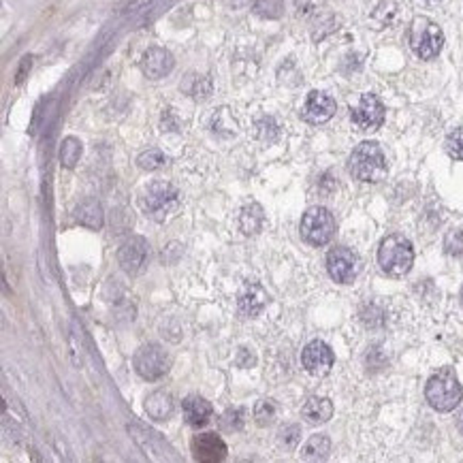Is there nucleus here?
<instances>
[{"mask_svg":"<svg viewBox=\"0 0 463 463\" xmlns=\"http://www.w3.org/2000/svg\"><path fill=\"white\" fill-rule=\"evenodd\" d=\"M444 34L429 17H414L410 26V48L420 60H432L442 52Z\"/></svg>","mask_w":463,"mask_h":463,"instance_id":"39448f33","label":"nucleus"},{"mask_svg":"<svg viewBox=\"0 0 463 463\" xmlns=\"http://www.w3.org/2000/svg\"><path fill=\"white\" fill-rule=\"evenodd\" d=\"M164 162H166V158L160 150H148L137 158V164L141 166L143 171H156Z\"/></svg>","mask_w":463,"mask_h":463,"instance_id":"393cba45","label":"nucleus"},{"mask_svg":"<svg viewBox=\"0 0 463 463\" xmlns=\"http://www.w3.org/2000/svg\"><path fill=\"white\" fill-rule=\"evenodd\" d=\"M459 299H461V306H463V286H461V292H459Z\"/></svg>","mask_w":463,"mask_h":463,"instance_id":"473e14b6","label":"nucleus"},{"mask_svg":"<svg viewBox=\"0 0 463 463\" xmlns=\"http://www.w3.org/2000/svg\"><path fill=\"white\" fill-rule=\"evenodd\" d=\"M265 222V214H263V207L259 203H250L241 209V216H239V229L245 235H255L261 231Z\"/></svg>","mask_w":463,"mask_h":463,"instance_id":"aec40b11","label":"nucleus"},{"mask_svg":"<svg viewBox=\"0 0 463 463\" xmlns=\"http://www.w3.org/2000/svg\"><path fill=\"white\" fill-rule=\"evenodd\" d=\"M446 152L450 154V158L455 160H463V129L455 131L448 135L446 139Z\"/></svg>","mask_w":463,"mask_h":463,"instance_id":"cd10ccee","label":"nucleus"},{"mask_svg":"<svg viewBox=\"0 0 463 463\" xmlns=\"http://www.w3.org/2000/svg\"><path fill=\"white\" fill-rule=\"evenodd\" d=\"M329 453H331V440L325 434H316L306 442V446L301 450V457L306 461H322V459L329 457Z\"/></svg>","mask_w":463,"mask_h":463,"instance_id":"412c9836","label":"nucleus"},{"mask_svg":"<svg viewBox=\"0 0 463 463\" xmlns=\"http://www.w3.org/2000/svg\"><path fill=\"white\" fill-rule=\"evenodd\" d=\"M425 397L429 401V406L438 412H450L461 404L463 397V389L457 380V376L453 369L444 367L440 371H436L425 387Z\"/></svg>","mask_w":463,"mask_h":463,"instance_id":"f03ea898","label":"nucleus"},{"mask_svg":"<svg viewBox=\"0 0 463 463\" xmlns=\"http://www.w3.org/2000/svg\"><path fill=\"white\" fill-rule=\"evenodd\" d=\"M444 250L450 257H463V229H453L444 237Z\"/></svg>","mask_w":463,"mask_h":463,"instance_id":"bb28decb","label":"nucleus"},{"mask_svg":"<svg viewBox=\"0 0 463 463\" xmlns=\"http://www.w3.org/2000/svg\"><path fill=\"white\" fill-rule=\"evenodd\" d=\"M348 171L359 182H380L387 176V158L383 148L373 141L359 143L350 154Z\"/></svg>","mask_w":463,"mask_h":463,"instance_id":"f257e3e1","label":"nucleus"},{"mask_svg":"<svg viewBox=\"0 0 463 463\" xmlns=\"http://www.w3.org/2000/svg\"><path fill=\"white\" fill-rule=\"evenodd\" d=\"M361 265H359V257L350 248H333L327 255V271L329 276L340 282V284H350L357 273H359Z\"/></svg>","mask_w":463,"mask_h":463,"instance_id":"6e6552de","label":"nucleus"},{"mask_svg":"<svg viewBox=\"0 0 463 463\" xmlns=\"http://www.w3.org/2000/svg\"><path fill=\"white\" fill-rule=\"evenodd\" d=\"M192 455L197 461L214 463L227 457V444L216 434H199L192 438Z\"/></svg>","mask_w":463,"mask_h":463,"instance_id":"ddd939ff","label":"nucleus"},{"mask_svg":"<svg viewBox=\"0 0 463 463\" xmlns=\"http://www.w3.org/2000/svg\"><path fill=\"white\" fill-rule=\"evenodd\" d=\"M335 107L338 105H335V101L329 94L314 90L306 99V105L301 109V117L310 124H325L335 115Z\"/></svg>","mask_w":463,"mask_h":463,"instance_id":"f8f14e48","label":"nucleus"},{"mask_svg":"<svg viewBox=\"0 0 463 463\" xmlns=\"http://www.w3.org/2000/svg\"><path fill=\"white\" fill-rule=\"evenodd\" d=\"M378 263L380 269L391 278H401L412 269L414 263V250L408 237L404 235H389L378 250Z\"/></svg>","mask_w":463,"mask_h":463,"instance_id":"7ed1b4c3","label":"nucleus"},{"mask_svg":"<svg viewBox=\"0 0 463 463\" xmlns=\"http://www.w3.org/2000/svg\"><path fill=\"white\" fill-rule=\"evenodd\" d=\"M335 233V220L327 207H310L301 218V237L310 245H325Z\"/></svg>","mask_w":463,"mask_h":463,"instance_id":"423d86ee","label":"nucleus"},{"mask_svg":"<svg viewBox=\"0 0 463 463\" xmlns=\"http://www.w3.org/2000/svg\"><path fill=\"white\" fill-rule=\"evenodd\" d=\"M173 56L162 48H150L141 58V71L148 79H162L173 71Z\"/></svg>","mask_w":463,"mask_h":463,"instance_id":"4468645a","label":"nucleus"},{"mask_svg":"<svg viewBox=\"0 0 463 463\" xmlns=\"http://www.w3.org/2000/svg\"><path fill=\"white\" fill-rule=\"evenodd\" d=\"M222 3L231 9H243L252 3V0H222Z\"/></svg>","mask_w":463,"mask_h":463,"instance_id":"2f4dec72","label":"nucleus"},{"mask_svg":"<svg viewBox=\"0 0 463 463\" xmlns=\"http://www.w3.org/2000/svg\"><path fill=\"white\" fill-rule=\"evenodd\" d=\"M304 418L312 425H320V423H327V420L333 416V404L327 399V397H312L304 410H301Z\"/></svg>","mask_w":463,"mask_h":463,"instance_id":"6ab92c4d","label":"nucleus"},{"mask_svg":"<svg viewBox=\"0 0 463 463\" xmlns=\"http://www.w3.org/2000/svg\"><path fill=\"white\" fill-rule=\"evenodd\" d=\"M30 66H32V58H30V56H26V58L20 62V69H17V75H15V83H17V86H20V83H24V79H26V75H28Z\"/></svg>","mask_w":463,"mask_h":463,"instance_id":"7c9ffc66","label":"nucleus"},{"mask_svg":"<svg viewBox=\"0 0 463 463\" xmlns=\"http://www.w3.org/2000/svg\"><path fill=\"white\" fill-rule=\"evenodd\" d=\"M299 438H301V429H299L297 425H288V427H284V429L280 432V442H282L284 446H288V448L297 446Z\"/></svg>","mask_w":463,"mask_h":463,"instance_id":"c85d7f7f","label":"nucleus"},{"mask_svg":"<svg viewBox=\"0 0 463 463\" xmlns=\"http://www.w3.org/2000/svg\"><path fill=\"white\" fill-rule=\"evenodd\" d=\"M429 3H438V0H429Z\"/></svg>","mask_w":463,"mask_h":463,"instance_id":"72a5a7b5","label":"nucleus"},{"mask_svg":"<svg viewBox=\"0 0 463 463\" xmlns=\"http://www.w3.org/2000/svg\"><path fill=\"white\" fill-rule=\"evenodd\" d=\"M173 397L166 391H154L145 397V412L150 418L166 420L173 414Z\"/></svg>","mask_w":463,"mask_h":463,"instance_id":"f3484780","label":"nucleus"},{"mask_svg":"<svg viewBox=\"0 0 463 463\" xmlns=\"http://www.w3.org/2000/svg\"><path fill=\"white\" fill-rule=\"evenodd\" d=\"M182 410H184L186 423L192 425V427H201V425H205V423H207V418L212 416V412H214L212 404H209L207 399H203V397H199V395H190V397H186L184 404H182Z\"/></svg>","mask_w":463,"mask_h":463,"instance_id":"dca6fc26","label":"nucleus"},{"mask_svg":"<svg viewBox=\"0 0 463 463\" xmlns=\"http://www.w3.org/2000/svg\"><path fill=\"white\" fill-rule=\"evenodd\" d=\"M278 416V404L273 399H261L257 406H255V420L259 427H267L271 425Z\"/></svg>","mask_w":463,"mask_h":463,"instance_id":"5701e85b","label":"nucleus"},{"mask_svg":"<svg viewBox=\"0 0 463 463\" xmlns=\"http://www.w3.org/2000/svg\"><path fill=\"white\" fill-rule=\"evenodd\" d=\"M357 129L361 131H376L385 122V105L376 94H363L359 105L350 113Z\"/></svg>","mask_w":463,"mask_h":463,"instance_id":"1a4fd4ad","label":"nucleus"},{"mask_svg":"<svg viewBox=\"0 0 463 463\" xmlns=\"http://www.w3.org/2000/svg\"><path fill=\"white\" fill-rule=\"evenodd\" d=\"M361 318H363V322L367 325V327H378V325H383V312L378 310V308H373V306H369V308H365L363 310V314H361Z\"/></svg>","mask_w":463,"mask_h":463,"instance_id":"c756f323","label":"nucleus"},{"mask_svg":"<svg viewBox=\"0 0 463 463\" xmlns=\"http://www.w3.org/2000/svg\"><path fill=\"white\" fill-rule=\"evenodd\" d=\"M333 361H335L333 350L322 340L310 342L301 352V363H304L306 371L312 376H327L333 367Z\"/></svg>","mask_w":463,"mask_h":463,"instance_id":"9b49d317","label":"nucleus"},{"mask_svg":"<svg viewBox=\"0 0 463 463\" xmlns=\"http://www.w3.org/2000/svg\"><path fill=\"white\" fill-rule=\"evenodd\" d=\"M239 314L245 318H255L267 306V292L261 284H248L239 294Z\"/></svg>","mask_w":463,"mask_h":463,"instance_id":"2eb2a0df","label":"nucleus"},{"mask_svg":"<svg viewBox=\"0 0 463 463\" xmlns=\"http://www.w3.org/2000/svg\"><path fill=\"white\" fill-rule=\"evenodd\" d=\"M139 203L152 220L164 222L176 214V209L180 205V192L169 182H154L145 188Z\"/></svg>","mask_w":463,"mask_h":463,"instance_id":"20e7f679","label":"nucleus"},{"mask_svg":"<svg viewBox=\"0 0 463 463\" xmlns=\"http://www.w3.org/2000/svg\"><path fill=\"white\" fill-rule=\"evenodd\" d=\"M135 369L143 380H158L169 371V355H166L158 344H145L135 352Z\"/></svg>","mask_w":463,"mask_h":463,"instance_id":"0eeeda50","label":"nucleus"},{"mask_svg":"<svg viewBox=\"0 0 463 463\" xmlns=\"http://www.w3.org/2000/svg\"><path fill=\"white\" fill-rule=\"evenodd\" d=\"M145 261H148V241L143 237L126 239L117 250V263L129 276L139 273L145 267Z\"/></svg>","mask_w":463,"mask_h":463,"instance_id":"9d476101","label":"nucleus"},{"mask_svg":"<svg viewBox=\"0 0 463 463\" xmlns=\"http://www.w3.org/2000/svg\"><path fill=\"white\" fill-rule=\"evenodd\" d=\"M252 11L263 20H278L284 13V0H257Z\"/></svg>","mask_w":463,"mask_h":463,"instance_id":"b1692460","label":"nucleus"},{"mask_svg":"<svg viewBox=\"0 0 463 463\" xmlns=\"http://www.w3.org/2000/svg\"><path fill=\"white\" fill-rule=\"evenodd\" d=\"M245 423V412L241 408H231L222 414V427L227 432H239Z\"/></svg>","mask_w":463,"mask_h":463,"instance_id":"a878e982","label":"nucleus"},{"mask_svg":"<svg viewBox=\"0 0 463 463\" xmlns=\"http://www.w3.org/2000/svg\"><path fill=\"white\" fill-rule=\"evenodd\" d=\"M75 220L81 225V227H88L92 231H99L105 222V214H103V207L99 201H86L81 203L77 209H75Z\"/></svg>","mask_w":463,"mask_h":463,"instance_id":"a211bd4d","label":"nucleus"},{"mask_svg":"<svg viewBox=\"0 0 463 463\" xmlns=\"http://www.w3.org/2000/svg\"><path fill=\"white\" fill-rule=\"evenodd\" d=\"M81 152H83L81 141L77 137H66L62 141V145H60V162H62V166H66V169H73V166L81 158Z\"/></svg>","mask_w":463,"mask_h":463,"instance_id":"4be33fe9","label":"nucleus"}]
</instances>
